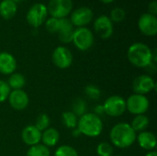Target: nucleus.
<instances>
[{
  "label": "nucleus",
  "mask_w": 157,
  "mask_h": 156,
  "mask_svg": "<svg viewBox=\"0 0 157 156\" xmlns=\"http://www.w3.org/2000/svg\"><path fill=\"white\" fill-rule=\"evenodd\" d=\"M127 57L129 62L138 68H145L152 62L156 61L155 52H154L148 45L143 42L132 44L128 49Z\"/></svg>",
  "instance_id": "nucleus-1"
},
{
  "label": "nucleus",
  "mask_w": 157,
  "mask_h": 156,
  "mask_svg": "<svg viewBox=\"0 0 157 156\" xmlns=\"http://www.w3.org/2000/svg\"><path fill=\"white\" fill-rule=\"evenodd\" d=\"M136 132L131 125L126 122H120L114 125L109 132V140L113 146L121 149L131 147L136 141Z\"/></svg>",
  "instance_id": "nucleus-2"
},
{
  "label": "nucleus",
  "mask_w": 157,
  "mask_h": 156,
  "mask_svg": "<svg viewBox=\"0 0 157 156\" xmlns=\"http://www.w3.org/2000/svg\"><path fill=\"white\" fill-rule=\"evenodd\" d=\"M76 128L79 130L81 135L96 138L99 136L103 131V121L98 115L86 112L79 117Z\"/></svg>",
  "instance_id": "nucleus-3"
},
{
  "label": "nucleus",
  "mask_w": 157,
  "mask_h": 156,
  "mask_svg": "<svg viewBox=\"0 0 157 156\" xmlns=\"http://www.w3.org/2000/svg\"><path fill=\"white\" fill-rule=\"evenodd\" d=\"M126 101V110L137 116L145 114L150 107V101L147 97L139 94L131 95Z\"/></svg>",
  "instance_id": "nucleus-4"
},
{
  "label": "nucleus",
  "mask_w": 157,
  "mask_h": 156,
  "mask_svg": "<svg viewBox=\"0 0 157 156\" xmlns=\"http://www.w3.org/2000/svg\"><path fill=\"white\" fill-rule=\"evenodd\" d=\"M72 42L79 51H86L92 47L94 43V35L92 31L86 27L77 28L74 30Z\"/></svg>",
  "instance_id": "nucleus-5"
},
{
  "label": "nucleus",
  "mask_w": 157,
  "mask_h": 156,
  "mask_svg": "<svg viewBox=\"0 0 157 156\" xmlns=\"http://www.w3.org/2000/svg\"><path fill=\"white\" fill-rule=\"evenodd\" d=\"M103 111L110 117H120L126 111L125 99L118 95L109 97L102 105Z\"/></svg>",
  "instance_id": "nucleus-6"
},
{
  "label": "nucleus",
  "mask_w": 157,
  "mask_h": 156,
  "mask_svg": "<svg viewBox=\"0 0 157 156\" xmlns=\"http://www.w3.org/2000/svg\"><path fill=\"white\" fill-rule=\"evenodd\" d=\"M47 16V6L42 3H36L29 9L26 18L31 27L38 28L45 22Z\"/></svg>",
  "instance_id": "nucleus-7"
},
{
  "label": "nucleus",
  "mask_w": 157,
  "mask_h": 156,
  "mask_svg": "<svg viewBox=\"0 0 157 156\" xmlns=\"http://www.w3.org/2000/svg\"><path fill=\"white\" fill-rule=\"evenodd\" d=\"M72 0H50L47 9L52 17L63 18L66 17L72 11Z\"/></svg>",
  "instance_id": "nucleus-8"
},
{
  "label": "nucleus",
  "mask_w": 157,
  "mask_h": 156,
  "mask_svg": "<svg viewBox=\"0 0 157 156\" xmlns=\"http://www.w3.org/2000/svg\"><path fill=\"white\" fill-rule=\"evenodd\" d=\"M156 88V84L150 74H141L132 82V90L134 94L144 95L151 93Z\"/></svg>",
  "instance_id": "nucleus-9"
},
{
  "label": "nucleus",
  "mask_w": 157,
  "mask_h": 156,
  "mask_svg": "<svg viewBox=\"0 0 157 156\" xmlns=\"http://www.w3.org/2000/svg\"><path fill=\"white\" fill-rule=\"evenodd\" d=\"M52 60L57 68L62 70L67 69L72 65L73 54L68 48L64 46H59L53 51Z\"/></svg>",
  "instance_id": "nucleus-10"
},
{
  "label": "nucleus",
  "mask_w": 157,
  "mask_h": 156,
  "mask_svg": "<svg viewBox=\"0 0 157 156\" xmlns=\"http://www.w3.org/2000/svg\"><path fill=\"white\" fill-rule=\"evenodd\" d=\"M93 19V11L86 6H81L75 9L71 14L70 21L73 26L82 28L86 26Z\"/></svg>",
  "instance_id": "nucleus-11"
},
{
  "label": "nucleus",
  "mask_w": 157,
  "mask_h": 156,
  "mask_svg": "<svg viewBox=\"0 0 157 156\" xmlns=\"http://www.w3.org/2000/svg\"><path fill=\"white\" fill-rule=\"evenodd\" d=\"M138 28L145 36H155L157 33L156 16L149 13L143 14L138 20Z\"/></svg>",
  "instance_id": "nucleus-12"
},
{
  "label": "nucleus",
  "mask_w": 157,
  "mask_h": 156,
  "mask_svg": "<svg viewBox=\"0 0 157 156\" xmlns=\"http://www.w3.org/2000/svg\"><path fill=\"white\" fill-rule=\"evenodd\" d=\"M7 99L10 107L17 111L24 110L29 106V98L28 94L22 89L11 90Z\"/></svg>",
  "instance_id": "nucleus-13"
},
{
  "label": "nucleus",
  "mask_w": 157,
  "mask_h": 156,
  "mask_svg": "<svg viewBox=\"0 0 157 156\" xmlns=\"http://www.w3.org/2000/svg\"><path fill=\"white\" fill-rule=\"evenodd\" d=\"M94 29L102 39H109L113 34L112 21L107 16L98 17L94 22Z\"/></svg>",
  "instance_id": "nucleus-14"
},
{
  "label": "nucleus",
  "mask_w": 157,
  "mask_h": 156,
  "mask_svg": "<svg viewBox=\"0 0 157 156\" xmlns=\"http://www.w3.org/2000/svg\"><path fill=\"white\" fill-rule=\"evenodd\" d=\"M21 139L23 143L29 147L39 144L41 140V131L34 125H28L21 131Z\"/></svg>",
  "instance_id": "nucleus-15"
},
{
  "label": "nucleus",
  "mask_w": 157,
  "mask_h": 156,
  "mask_svg": "<svg viewBox=\"0 0 157 156\" xmlns=\"http://www.w3.org/2000/svg\"><path fill=\"white\" fill-rule=\"evenodd\" d=\"M17 69V61L15 57L7 52H0V74L5 75H10L15 73Z\"/></svg>",
  "instance_id": "nucleus-16"
},
{
  "label": "nucleus",
  "mask_w": 157,
  "mask_h": 156,
  "mask_svg": "<svg viewBox=\"0 0 157 156\" xmlns=\"http://www.w3.org/2000/svg\"><path fill=\"white\" fill-rule=\"evenodd\" d=\"M59 21H60V27L57 33L60 41H62L63 43L72 42L75 29L70 19L66 17H63V18H59Z\"/></svg>",
  "instance_id": "nucleus-17"
},
{
  "label": "nucleus",
  "mask_w": 157,
  "mask_h": 156,
  "mask_svg": "<svg viewBox=\"0 0 157 156\" xmlns=\"http://www.w3.org/2000/svg\"><path fill=\"white\" fill-rule=\"evenodd\" d=\"M136 140L141 148L146 151H154L156 146V137L151 131H142L136 136Z\"/></svg>",
  "instance_id": "nucleus-18"
},
{
  "label": "nucleus",
  "mask_w": 157,
  "mask_h": 156,
  "mask_svg": "<svg viewBox=\"0 0 157 156\" xmlns=\"http://www.w3.org/2000/svg\"><path fill=\"white\" fill-rule=\"evenodd\" d=\"M60 140V133L54 128H48L41 132V142L46 147H54Z\"/></svg>",
  "instance_id": "nucleus-19"
},
{
  "label": "nucleus",
  "mask_w": 157,
  "mask_h": 156,
  "mask_svg": "<svg viewBox=\"0 0 157 156\" xmlns=\"http://www.w3.org/2000/svg\"><path fill=\"white\" fill-rule=\"evenodd\" d=\"M17 6L12 0H3L0 3V16L4 19H11L17 13Z\"/></svg>",
  "instance_id": "nucleus-20"
},
{
  "label": "nucleus",
  "mask_w": 157,
  "mask_h": 156,
  "mask_svg": "<svg viewBox=\"0 0 157 156\" xmlns=\"http://www.w3.org/2000/svg\"><path fill=\"white\" fill-rule=\"evenodd\" d=\"M149 118L145 114H144L135 116L130 125L135 132H142L146 130V128L149 126Z\"/></svg>",
  "instance_id": "nucleus-21"
},
{
  "label": "nucleus",
  "mask_w": 157,
  "mask_h": 156,
  "mask_svg": "<svg viewBox=\"0 0 157 156\" xmlns=\"http://www.w3.org/2000/svg\"><path fill=\"white\" fill-rule=\"evenodd\" d=\"M7 85L9 86L10 89L12 90H17L22 89L26 85V79L23 74L20 73H13L9 75V78L7 80Z\"/></svg>",
  "instance_id": "nucleus-22"
},
{
  "label": "nucleus",
  "mask_w": 157,
  "mask_h": 156,
  "mask_svg": "<svg viewBox=\"0 0 157 156\" xmlns=\"http://www.w3.org/2000/svg\"><path fill=\"white\" fill-rule=\"evenodd\" d=\"M62 120L67 129L74 130L77 127L78 117L72 111H64L62 115Z\"/></svg>",
  "instance_id": "nucleus-23"
},
{
  "label": "nucleus",
  "mask_w": 157,
  "mask_h": 156,
  "mask_svg": "<svg viewBox=\"0 0 157 156\" xmlns=\"http://www.w3.org/2000/svg\"><path fill=\"white\" fill-rule=\"evenodd\" d=\"M26 156H51V152L48 147L39 143L30 146L27 152Z\"/></svg>",
  "instance_id": "nucleus-24"
},
{
  "label": "nucleus",
  "mask_w": 157,
  "mask_h": 156,
  "mask_svg": "<svg viewBox=\"0 0 157 156\" xmlns=\"http://www.w3.org/2000/svg\"><path fill=\"white\" fill-rule=\"evenodd\" d=\"M86 102L82 98H76L74 100L72 105V112H74L77 117H81L86 113Z\"/></svg>",
  "instance_id": "nucleus-25"
},
{
  "label": "nucleus",
  "mask_w": 157,
  "mask_h": 156,
  "mask_svg": "<svg viewBox=\"0 0 157 156\" xmlns=\"http://www.w3.org/2000/svg\"><path fill=\"white\" fill-rule=\"evenodd\" d=\"M50 124H51V120H50V117L45 114V113H42V114H40L37 119H36V122H35V127L40 131H43L45 130H47L48 128H50Z\"/></svg>",
  "instance_id": "nucleus-26"
},
{
  "label": "nucleus",
  "mask_w": 157,
  "mask_h": 156,
  "mask_svg": "<svg viewBox=\"0 0 157 156\" xmlns=\"http://www.w3.org/2000/svg\"><path fill=\"white\" fill-rule=\"evenodd\" d=\"M54 156H78V153L74 147L64 144L59 146L55 150Z\"/></svg>",
  "instance_id": "nucleus-27"
},
{
  "label": "nucleus",
  "mask_w": 157,
  "mask_h": 156,
  "mask_svg": "<svg viewBox=\"0 0 157 156\" xmlns=\"http://www.w3.org/2000/svg\"><path fill=\"white\" fill-rule=\"evenodd\" d=\"M113 153V146L109 143L103 142L97 146V154L98 156H112Z\"/></svg>",
  "instance_id": "nucleus-28"
},
{
  "label": "nucleus",
  "mask_w": 157,
  "mask_h": 156,
  "mask_svg": "<svg viewBox=\"0 0 157 156\" xmlns=\"http://www.w3.org/2000/svg\"><path fill=\"white\" fill-rule=\"evenodd\" d=\"M85 94L91 99L93 100H98L100 97L101 92L100 89L94 85H88L87 86H86L85 88Z\"/></svg>",
  "instance_id": "nucleus-29"
},
{
  "label": "nucleus",
  "mask_w": 157,
  "mask_h": 156,
  "mask_svg": "<svg viewBox=\"0 0 157 156\" xmlns=\"http://www.w3.org/2000/svg\"><path fill=\"white\" fill-rule=\"evenodd\" d=\"M126 13L121 7H115L110 12V20L112 22H121L125 18Z\"/></svg>",
  "instance_id": "nucleus-30"
},
{
  "label": "nucleus",
  "mask_w": 157,
  "mask_h": 156,
  "mask_svg": "<svg viewBox=\"0 0 157 156\" xmlns=\"http://www.w3.org/2000/svg\"><path fill=\"white\" fill-rule=\"evenodd\" d=\"M45 27H46V29H47L50 33H57L58 30H59V27H60L59 18L50 17L49 19L46 20Z\"/></svg>",
  "instance_id": "nucleus-31"
},
{
  "label": "nucleus",
  "mask_w": 157,
  "mask_h": 156,
  "mask_svg": "<svg viewBox=\"0 0 157 156\" xmlns=\"http://www.w3.org/2000/svg\"><path fill=\"white\" fill-rule=\"evenodd\" d=\"M11 92V89L7 83L2 79H0V103L5 102L8 96Z\"/></svg>",
  "instance_id": "nucleus-32"
},
{
  "label": "nucleus",
  "mask_w": 157,
  "mask_h": 156,
  "mask_svg": "<svg viewBox=\"0 0 157 156\" xmlns=\"http://www.w3.org/2000/svg\"><path fill=\"white\" fill-rule=\"evenodd\" d=\"M148 13L154 16H156L157 14V2L155 0L152 1L148 5Z\"/></svg>",
  "instance_id": "nucleus-33"
},
{
  "label": "nucleus",
  "mask_w": 157,
  "mask_h": 156,
  "mask_svg": "<svg viewBox=\"0 0 157 156\" xmlns=\"http://www.w3.org/2000/svg\"><path fill=\"white\" fill-rule=\"evenodd\" d=\"M101 113H104L102 106H98V107H96V108H95V114H97V115L99 116Z\"/></svg>",
  "instance_id": "nucleus-34"
},
{
  "label": "nucleus",
  "mask_w": 157,
  "mask_h": 156,
  "mask_svg": "<svg viewBox=\"0 0 157 156\" xmlns=\"http://www.w3.org/2000/svg\"><path fill=\"white\" fill-rule=\"evenodd\" d=\"M80 135H81V133H80L79 130H78L77 128H75V129L73 130V136H74V137H78V136H80Z\"/></svg>",
  "instance_id": "nucleus-35"
},
{
  "label": "nucleus",
  "mask_w": 157,
  "mask_h": 156,
  "mask_svg": "<svg viewBox=\"0 0 157 156\" xmlns=\"http://www.w3.org/2000/svg\"><path fill=\"white\" fill-rule=\"evenodd\" d=\"M145 156H157V153L155 151H149Z\"/></svg>",
  "instance_id": "nucleus-36"
},
{
  "label": "nucleus",
  "mask_w": 157,
  "mask_h": 156,
  "mask_svg": "<svg viewBox=\"0 0 157 156\" xmlns=\"http://www.w3.org/2000/svg\"><path fill=\"white\" fill-rule=\"evenodd\" d=\"M102 3H104V4H110V3H112L114 0H100Z\"/></svg>",
  "instance_id": "nucleus-37"
},
{
  "label": "nucleus",
  "mask_w": 157,
  "mask_h": 156,
  "mask_svg": "<svg viewBox=\"0 0 157 156\" xmlns=\"http://www.w3.org/2000/svg\"><path fill=\"white\" fill-rule=\"evenodd\" d=\"M12 1H14L15 3H18V2H22V1H24V0H12Z\"/></svg>",
  "instance_id": "nucleus-38"
},
{
  "label": "nucleus",
  "mask_w": 157,
  "mask_h": 156,
  "mask_svg": "<svg viewBox=\"0 0 157 156\" xmlns=\"http://www.w3.org/2000/svg\"><path fill=\"white\" fill-rule=\"evenodd\" d=\"M112 156H121V155H112Z\"/></svg>",
  "instance_id": "nucleus-39"
}]
</instances>
